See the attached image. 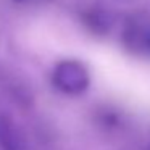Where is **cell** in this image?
<instances>
[{"instance_id": "cell-1", "label": "cell", "mask_w": 150, "mask_h": 150, "mask_svg": "<svg viewBox=\"0 0 150 150\" xmlns=\"http://www.w3.org/2000/svg\"><path fill=\"white\" fill-rule=\"evenodd\" d=\"M52 81L62 94L81 95L91 84V74L86 65L78 60H63L53 69Z\"/></svg>"}, {"instance_id": "cell-2", "label": "cell", "mask_w": 150, "mask_h": 150, "mask_svg": "<svg viewBox=\"0 0 150 150\" xmlns=\"http://www.w3.org/2000/svg\"><path fill=\"white\" fill-rule=\"evenodd\" d=\"M123 42L134 55L150 57V16H131L123 29Z\"/></svg>"}, {"instance_id": "cell-3", "label": "cell", "mask_w": 150, "mask_h": 150, "mask_svg": "<svg viewBox=\"0 0 150 150\" xmlns=\"http://www.w3.org/2000/svg\"><path fill=\"white\" fill-rule=\"evenodd\" d=\"M0 150H28L23 132L5 113H0Z\"/></svg>"}, {"instance_id": "cell-4", "label": "cell", "mask_w": 150, "mask_h": 150, "mask_svg": "<svg viewBox=\"0 0 150 150\" xmlns=\"http://www.w3.org/2000/svg\"><path fill=\"white\" fill-rule=\"evenodd\" d=\"M89 20V26L94 31H107L110 28V18L105 13H100V11H95L91 16H87Z\"/></svg>"}, {"instance_id": "cell-5", "label": "cell", "mask_w": 150, "mask_h": 150, "mask_svg": "<svg viewBox=\"0 0 150 150\" xmlns=\"http://www.w3.org/2000/svg\"><path fill=\"white\" fill-rule=\"evenodd\" d=\"M15 2H28V0H15Z\"/></svg>"}]
</instances>
